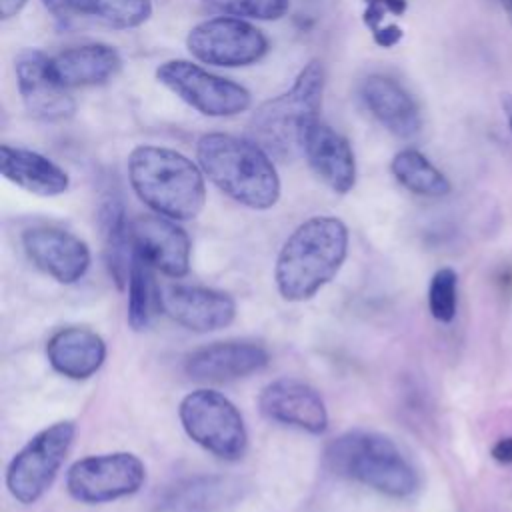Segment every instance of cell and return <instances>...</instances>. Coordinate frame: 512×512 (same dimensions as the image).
<instances>
[{"label": "cell", "mask_w": 512, "mask_h": 512, "mask_svg": "<svg viewBox=\"0 0 512 512\" xmlns=\"http://www.w3.org/2000/svg\"><path fill=\"white\" fill-rule=\"evenodd\" d=\"M348 254V228L336 216L304 220L282 244L274 280L288 302H304L320 292L342 268Z\"/></svg>", "instance_id": "6da1fadb"}, {"label": "cell", "mask_w": 512, "mask_h": 512, "mask_svg": "<svg viewBox=\"0 0 512 512\" xmlns=\"http://www.w3.org/2000/svg\"><path fill=\"white\" fill-rule=\"evenodd\" d=\"M204 176L234 202L268 210L280 198V176L270 154L252 138L208 132L196 144Z\"/></svg>", "instance_id": "7a4b0ae2"}, {"label": "cell", "mask_w": 512, "mask_h": 512, "mask_svg": "<svg viewBox=\"0 0 512 512\" xmlns=\"http://www.w3.org/2000/svg\"><path fill=\"white\" fill-rule=\"evenodd\" d=\"M128 180L152 212L176 222L196 218L206 204L202 168L166 146H136L128 154Z\"/></svg>", "instance_id": "3957f363"}, {"label": "cell", "mask_w": 512, "mask_h": 512, "mask_svg": "<svg viewBox=\"0 0 512 512\" xmlns=\"http://www.w3.org/2000/svg\"><path fill=\"white\" fill-rule=\"evenodd\" d=\"M324 464L336 476L360 482L380 494L406 498L418 476L394 440L372 430H350L328 442Z\"/></svg>", "instance_id": "277c9868"}, {"label": "cell", "mask_w": 512, "mask_h": 512, "mask_svg": "<svg viewBox=\"0 0 512 512\" xmlns=\"http://www.w3.org/2000/svg\"><path fill=\"white\" fill-rule=\"evenodd\" d=\"M324 92L322 62L310 60L284 94L266 100L248 122V132L268 154L290 158L302 152L308 128L318 122Z\"/></svg>", "instance_id": "5b68a950"}, {"label": "cell", "mask_w": 512, "mask_h": 512, "mask_svg": "<svg viewBox=\"0 0 512 512\" xmlns=\"http://www.w3.org/2000/svg\"><path fill=\"white\" fill-rule=\"evenodd\" d=\"M178 418L188 438L210 454L228 462L246 454L248 432L244 418L224 394L210 388L188 392L180 400Z\"/></svg>", "instance_id": "8992f818"}, {"label": "cell", "mask_w": 512, "mask_h": 512, "mask_svg": "<svg viewBox=\"0 0 512 512\" xmlns=\"http://www.w3.org/2000/svg\"><path fill=\"white\" fill-rule=\"evenodd\" d=\"M76 436L74 420H60L34 434L10 460L6 486L20 504H34L54 482Z\"/></svg>", "instance_id": "52a82bcc"}, {"label": "cell", "mask_w": 512, "mask_h": 512, "mask_svg": "<svg viewBox=\"0 0 512 512\" xmlns=\"http://www.w3.org/2000/svg\"><path fill=\"white\" fill-rule=\"evenodd\" d=\"M156 80L176 98L210 118H230L246 112L250 92L228 78L212 74L190 60H166L156 68Z\"/></svg>", "instance_id": "ba28073f"}, {"label": "cell", "mask_w": 512, "mask_h": 512, "mask_svg": "<svg viewBox=\"0 0 512 512\" xmlns=\"http://www.w3.org/2000/svg\"><path fill=\"white\" fill-rule=\"evenodd\" d=\"M144 480L146 468L136 454H92L68 468L66 490L76 502L106 504L138 492Z\"/></svg>", "instance_id": "9c48e42d"}, {"label": "cell", "mask_w": 512, "mask_h": 512, "mask_svg": "<svg viewBox=\"0 0 512 512\" xmlns=\"http://www.w3.org/2000/svg\"><path fill=\"white\" fill-rule=\"evenodd\" d=\"M188 52L210 66L242 68L268 52V38L244 18L218 16L196 24L186 36Z\"/></svg>", "instance_id": "30bf717a"}, {"label": "cell", "mask_w": 512, "mask_h": 512, "mask_svg": "<svg viewBox=\"0 0 512 512\" xmlns=\"http://www.w3.org/2000/svg\"><path fill=\"white\" fill-rule=\"evenodd\" d=\"M134 252L140 254L154 270L182 278L190 270L192 244L186 230L162 214H140L130 220Z\"/></svg>", "instance_id": "8fae6325"}, {"label": "cell", "mask_w": 512, "mask_h": 512, "mask_svg": "<svg viewBox=\"0 0 512 512\" xmlns=\"http://www.w3.org/2000/svg\"><path fill=\"white\" fill-rule=\"evenodd\" d=\"M160 310L192 332H214L236 318V302L228 292L190 284L162 286Z\"/></svg>", "instance_id": "7c38bea8"}, {"label": "cell", "mask_w": 512, "mask_h": 512, "mask_svg": "<svg viewBox=\"0 0 512 512\" xmlns=\"http://www.w3.org/2000/svg\"><path fill=\"white\" fill-rule=\"evenodd\" d=\"M26 256L60 284H76L90 268V248L58 226H34L22 234Z\"/></svg>", "instance_id": "4fadbf2b"}, {"label": "cell", "mask_w": 512, "mask_h": 512, "mask_svg": "<svg viewBox=\"0 0 512 512\" xmlns=\"http://www.w3.org/2000/svg\"><path fill=\"white\" fill-rule=\"evenodd\" d=\"M260 412L278 424L310 434L328 428V410L320 392L298 378H278L266 384L258 396Z\"/></svg>", "instance_id": "5bb4252c"}, {"label": "cell", "mask_w": 512, "mask_h": 512, "mask_svg": "<svg viewBox=\"0 0 512 512\" xmlns=\"http://www.w3.org/2000/svg\"><path fill=\"white\" fill-rule=\"evenodd\" d=\"M50 56L42 50L28 48L18 54L14 72L16 86L30 116L46 122L70 118L76 110L74 98L60 86L48 66Z\"/></svg>", "instance_id": "9a60e30c"}, {"label": "cell", "mask_w": 512, "mask_h": 512, "mask_svg": "<svg viewBox=\"0 0 512 512\" xmlns=\"http://www.w3.org/2000/svg\"><path fill=\"white\" fill-rule=\"evenodd\" d=\"M268 350L252 340H222L188 354L184 370L198 382H230L268 366Z\"/></svg>", "instance_id": "2e32d148"}, {"label": "cell", "mask_w": 512, "mask_h": 512, "mask_svg": "<svg viewBox=\"0 0 512 512\" xmlns=\"http://www.w3.org/2000/svg\"><path fill=\"white\" fill-rule=\"evenodd\" d=\"M302 154L314 174L336 194H346L356 184V158L350 142L324 122H314L304 140Z\"/></svg>", "instance_id": "e0dca14e"}, {"label": "cell", "mask_w": 512, "mask_h": 512, "mask_svg": "<svg viewBox=\"0 0 512 512\" xmlns=\"http://www.w3.org/2000/svg\"><path fill=\"white\" fill-rule=\"evenodd\" d=\"M360 98L368 112L394 136L412 138L420 132V108L396 80L384 74H370L360 84Z\"/></svg>", "instance_id": "ac0fdd59"}, {"label": "cell", "mask_w": 512, "mask_h": 512, "mask_svg": "<svg viewBox=\"0 0 512 512\" xmlns=\"http://www.w3.org/2000/svg\"><path fill=\"white\" fill-rule=\"evenodd\" d=\"M48 66L54 80L72 90L110 82L120 72L122 58L114 46L90 42L58 52L48 60Z\"/></svg>", "instance_id": "d6986e66"}, {"label": "cell", "mask_w": 512, "mask_h": 512, "mask_svg": "<svg viewBox=\"0 0 512 512\" xmlns=\"http://www.w3.org/2000/svg\"><path fill=\"white\" fill-rule=\"evenodd\" d=\"M46 358L64 378L86 380L104 364L106 342L86 326H66L48 338Z\"/></svg>", "instance_id": "ffe728a7"}, {"label": "cell", "mask_w": 512, "mask_h": 512, "mask_svg": "<svg viewBox=\"0 0 512 512\" xmlns=\"http://www.w3.org/2000/svg\"><path fill=\"white\" fill-rule=\"evenodd\" d=\"M0 172L8 182L36 196H60L70 186L64 168L48 156L20 146H0Z\"/></svg>", "instance_id": "44dd1931"}, {"label": "cell", "mask_w": 512, "mask_h": 512, "mask_svg": "<svg viewBox=\"0 0 512 512\" xmlns=\"http://www.w3.org/2000/svg\"><path fill=\"white\" fill-rule=\"evenodd\" d=\"M58 18L88 16L112 28H138L152 16V0H42Z\"/></svg>", "instance_id": "7402d4cb"}, {"label": "cell", "mask_w": 512, "mask_h": 512, "mask_svg": "<svg viewBox=\"0 0 512 512\" xmlns=\"http://www.w3.org/2000/svg\"><path fill=\"white\" fill-rule=\"evenodd\" d=\"M104 228V256L108 270L120 290L128 286L134 246L130 236V220H126L124 208L118 202H108L102 210Z\"/></svg>", "instance_id": "603a6c76"}, {"label": "cell", "mask_w": 512, "mask_h": 512, "mask_svg": "<svg viewBox=\"0 0 512 512\" xmlns=\"http://www.w3.org/2000/svg\"><path fill=\"white\" fill-rule=\"evenodd\" d=\"M390 170L400 186L418 196L440 198L450 192L448 178L416 148L396 152L390 162Z\"/></svg>", "instance_id": "cb8c5ba5"}, {"label": "cell", "mask_w": 512, "mask_h": 512, "mask_svg": "<svg viewBox=\"0 0 512 512\" xmlns=\"http://www.w3.org/2000/svg\"><path fill=\"white\" fill-rule=\"evenodd\" d=\"M128 314L132 330H144L160 310V286L154 280V268L134 252L128 276Z\"/></svg>", "instance_id": "d4e9b609"}, {"label": "cell", "mask_w": 512, "mask_h": 512, "mask_svg": "<svg viewBox=\"0 0 512 512\" xmlns=\"http://www.w3.org/2000/svg\"><path fill=\"white\" fill-rule=\"evenodd\" d=\"M456 286L458 276L452 268H440L430 278L428 286V308L434 320L448 324L456 316Z\"/></svg>", "instance_id": "484cf974"}, {"label": "cell", "mask_w": 512, "mask_h": 512, "mask_svg": "<svg viewBox=\"0 0 512 512\" xmlns=\"http://www.w3.org/2000/svg\"><path fill=\"white\" fill-rule=\"evenodd\" d=\"M208 8L234 18H254V20H280L288 8L290 0H202Z\"/></svg>", "instance_id": "4316f807"}, {"label": "cell", "mask_w": 512, "mask_h": 512, "mask_svg": "<svg viewBox=\"0 0 512 512\" xmlns=\"http://www.w3.org/2000/svg\"><path fill=\"white\" fill-rule=\"evenodd\" d=\"M408 8V0H364L362 22L370 32H376L384 26V18L388 14L402 16Z\"/></svg>", "instance_id": "83f0119b"}, {"label": "cell", "mask_w": 512, "mask_h": 512, "mask_svg": "<svg viewBox=\"0 0 512 512\" xmlns=\"http://www.w3.org/2000/svg\"><path fill=\"white\" fill-rule=\"evenodd\" d=\"M402 36H404V32L398 24H384L376 32H372V38L380 48L396 46L402 40Z\"/></svg>", "instance_id": "f1b7e54d"}, {"label": "cell", "mask_w": 512, "mask_h": 512, "mask_svg": "<svg viewBox=\"0 0 512 512\" xmlns=\"http://www.w3.org/2000/svg\"><path fill=\"white\" fill-rule=\"evenodd\" d=\"M490 454H492V458H494L498 464H512V436L498 440V442L492 446Z\"/></svg>", "instance_id": "f546056e"}, {"label": "cell", "mask_w": 512, "mask_h": 512, "mask_svg": "<svg viewBox=\"0 0 512 512\" xmlns=\"http://www.w3.org/2000/svg\"><path fill=\"white\" fill-rule=\"evenodd\" d=\"M26 2L28 0H0V18L2 20L14 18L26 6Z\"/></svg>", "instance_id": "4dcf8cb0"}, {"label": "cell", "mask_w": 512, "mask_h": 512, "mask_svg": "<svg viewBox=\"0 0 512 512\" xmlns=\"http://www.w3.org/2000/svg\"><path fill=\"white\" fill-rule=\"evenodd\" d=\"M500 106H502V112L506 116V122H508V128L512 132V94L510 92H502L500 94Z\"/></svg>", "instance_id": "1f68e13d"}, {"label": "cell", "mask_w": 512, "mask_h": 512, "mask_svg": "<svg viewBox=\"0 0 512 512\" xmlns=\"http://www.w3.org/2000/svg\"><path fill=\"white\" fill-rule=\"evenodd\" d=\"M500 4H502L504 12L508 14V20H510V24H512V0H500Z\"/></svg>", "instance_id": "d6a6232c"}]
</instances>
